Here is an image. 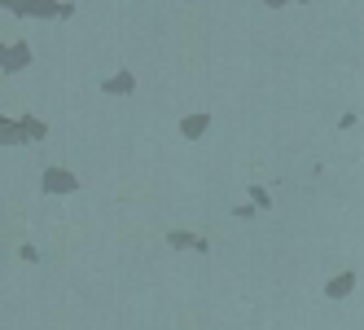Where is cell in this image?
<instances>
[{"mask_svg":"<svg viewBox=\"0 0 364 330\" xmlns=\"http://www.w3.org/2000/svg\"><path fill=\"white\" fill-rule=\"evenodd\" d=\"M0 5L18 18H66L70 14L66 0H0Z\"/></svg>","mask_w":364,"mask_h":330,"instance_id":"obj_1","label":"cell"},{"mask_svg":"<svg viewBox=\"0 0 364 330\" xmlns=\"http://www.w3.org/2000/svg\"><path fill=\"white\" fill-rule=\"evenodd\" d=\"M80 190V181L66 172V167H48L44 172V194H75Z\"/></svg>","mask_w":364,"mask_h":330,"instance_id":"obj_2","label":"cell"},{"mask_svg":"<svg viewBox=\"0 0 364 330\" xmlns=\"http://www.w3.org/2000/svg\"><path fill=\"white\" fill-rule=\"evenodd\" d=\"M27 62H31V44H27V40H18V44L5 48V71H9V75H14V71H27Z\"/></svg>","mask_w":364,"mask_h":330,"instance_id":"obj_3","label":"cell"},{"mask_svg":"<svg viewBox=\"0 0 364 330\" xmlns=\"http://www.w3.org/2000/svg\"><path fill=\"white\" fill-rule=\"evenodd\" d=\"M0 141H5V145H22V141H27V133H22V119L14 123V119L0 115Z\"/></svg>","mask_w":364,"mask_h":330,"instance_id":"obj_4","label":"cell"},{"mask_svg":"<svg viewBox=\"0 0 364 330\" xmlns=\"http://www.w3.org/2000/svg\"><path fill=\"white\" fill-rule=\"evenodd\" d=\"M206 128H211V115H189L185 123H180V133H185L189 141H198V137H202Z\"/></svg>","mask_w":364,"mask_h":330,"instance_id":"obj_5","label":"cell"},{"mask_svg":"<svg viewBox=\"0 0 364 330\" xmlns=\"http://www.w3.org/2000/svg\"><path fill=\"white\" fill-rule=\"evenodd\" d=\"M22 133H27V141H40V137H48V123L36 115H22Z\"/></svg>","mask_w":364,"mask_h":330,"instance_id":"obj_6","label":"cell"},{"mask_svg":"<svg viewBox=\"0 0 364 330\" xmlns=\"http://www.w3.org/2000/svg\"><path fill=\"white\" fill-rule=\"evenodd\" d=\"M132 88H136V80L127 71H119V75H110V80H106V93H132Z\"/></svg>","mask_w":364,"mask_h":330,"instance_id":"obj_7","label":"cell"},{"mask_svg":"<svg viewBox=\"0 0 364 330\" xmlns=\"http://www.w3.org/2000/svg\"><path fill=\"white\" fill-rule=\"evenodd\" d=\"M351 287H355V277H351V273H338L333 282H329V295H333V299H343V295H347Z\"/></svg>","mask_w":364,"mask_h":330,"instance_id":"obj_8","label":"cell"},{"mask_svg":"<svg viewBox=\"0 0 364 330\" xmlns=\"http://www.w3.org/2000/svg\"><path fill=\"white\" fill-rule=\"evenodd\" d=\"M171 242H176V247H198V251L206 247V242H202V238H193V234H171Z\"/></svg>","mask_w":364,"mask_h":330,"instance_id":"obj_9","label":"cell"},{"mask_svg":"<svg viewBox=\"0 0 364 330\" xmlns=\"http://www.w3.org/2000/svg\"><path fill=\"white\" fill-rule=\"evenodd\" d=\"M264 5H268V9H281V5H290V0H264Z\"/></svg>","mask_w":364,"mask_h":330,"instance_id":"obj_10","label":"cell"},{"mask_svg":"<svg viewBox=\"0 0 364 330\" xmlns=\"http://www.w3.org/2000/svg\"><path fill=\"white\" fill-rule=\"evenodd\" d=\"M0 71H5V44H0Z\"/></svg>","mask_w":364,"mask_h":330,"instance_id":"obj_11","label":"cell"}]
</instances>
